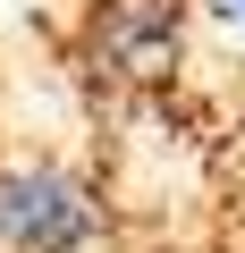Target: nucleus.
I'll return each instance as SVG.
<instances>
[{
	"label": "nucleus",
	"mask_w": 245,
	"mask_h": 253,
	"mask_svg": "<svg viewBox=\"0 0 245 253\" xmlns=\"http://www.w3.org/2000/svg\"><path fill=\"white\" fill-rule=\"evenodd\" d=\"M34 42L93 135H161L195 161L245 144V51L237 76L203 68V0H68L34 17Z\"/></svg>",
	"instance_id": "f257e3e1"
},
{
	"label": "nucleus",
	"mask_w": 245,
	"mask_h": 253,
	"mask_svg": "<svg viewBox=\"0 0 245 253\" xmlns=\"http://www.w3.org/2000/svg\"><path fill=\"white\" fill-rule=\"evenodd\" d=\"M0 253H186V211L136 177L118 135H26L0 144Z\"/></svg>",
	"instance_id": "f03ea898"
},
{
	"label": "nucleus",
	"mask_w": 245,
	"mask_h": 253,
	"mask_svg": "<svg viewBox=\"0 0 245 253\" xmlns=\"http://www.w3.org/2000/svg\"><path fill=\"white\" fill-rule=\"evenodd\" d=\"M9 101H17V76H9V59H0V144H9V126H17V118H9Z\"/></svg>",
	"instance_id": "20e7f679"
},
{
	"label": "nucleus",
	"mask_w": 245,
	"mask_h": 253,
	"mask_svg": "<svg viewBox=\"0 0 245 253\" xmlns=\"http://www.w3.org/2000/svg\"><path fill=\"white\" fill-rule=\"evenodd\" d=\"M203 26L237 34V51H245V0H203Z\"/></svg>",
	"instance_id": "7ed1b4c3"
}]
</instances>
